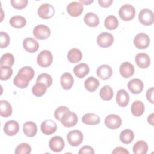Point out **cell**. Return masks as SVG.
<instances>
[{
	"label": "cell",
	"instance_id": "cell-44",
	"mask_svg": "<svg viewBox=\"0 0 154 154\" xmlns=\"http://www.w3.org/2000/svg\"><path fill=\"white\" fill-rule=\"evenodd\" d=\"M13 83L16 87H17L20 88H25L27 87L29 84V82L21 79L17 75H16V76L14 77V78L13 79Z\"/></svg>",
	"mask_w": 154,
	"mask_h": 154
},
{
	"label": "cell",
	"instance_id": "cell-28",
	"mask_svg": "<svg viewBox=\"0 0 154 154\" xmlns=\"http://www.w3.org/2000/svg\"><path fill=\"white\" fill-rule=\"evenodd\" d=\"M144 105L140 100H135L131 105V112L135 117L141 116L144 113Z\"/></svg>",
	"mask_w": 154,
	"mask_h": 154
},
{
	"label": "cell",
	"instance_id": "cell-2",
	"mask_svg": "<svg viewBox=\"0 0 154 154\" xmlns=\"http://www.w3.org/2000/svg\"><path fill=\"white\" fill-rule=\"evenodd\" d=\"M138 20L143 25H152L154 22V14L153 11L149 8L142 9L138 14Z\"/></svg>",
	"mask_w": 154,
	"mask_h": 154
},
{
	"label": "cell",
	"instance_id": "cell-50",
	"mask_svg": "<svg viewBox=\"0 0 154 154\" xmlns=\"http://www.w3.org/2000/svg\"><path fill=\"white\" fill-rule=\"evenodd\" d=\"M93 2V0H91V1H82V0H80L79 1V2H82V3H84V4H86V5H89L90 3H92Z\"/></svg>",
	"mask_w": 154,
	"mask_h": 154
},
{
	"label": "cell",
	"instance_id": "cell-13",
	"mask_svg": "<svg viewBox=\"0 0 154 154\" xmlns=\"http://www.w3.org/2000/svg\"><path fill=\"white\" fill-rule=\"evenodd\" d=\"M57 129L56 123L50 119L43 121L40 125V130L45 135H49L54 134Z\"/></svg>",
	"mask_w": 154,
	"mask_h": 154
},
{
	"label": "cell",
	"instance_id": "cell-43",
	"mask_svg": "<svg viewBox=\"0 0 154 154\" xmlns=\"http://www.w3.org/2000/svg\"><path fill=\"white\" fill-rule=\"evenodd\" d=\"M68 111H69V109L66 107V106H59L55 110V112H54V117L57 120H59L60 121L61 120V117L63 116V115L67 112Z\"/></svg>",
	"mask_w": 154,
	"mask_h": 154
},
{
	"label": "cell",
	"instance_id": "cell-29",
	"mask_svg": "<svg viewBox=\"0 0 154 154\" xmlns=\"http://www.w3.org/2000/svg\"><path fill=\"white\" fill-rule=\"evenodd\" d=\"M82 54L81 51L76 48H73L69 50L67 53V59L72 63H76L81 60Z\"/></svg>",
	"mask_w": 154,
	"mask_h": 154
},
{
	"label": "cell",
	"instance_id": "cell-15",
	"mask_svg": "<svg viewBox=\"0 0 154 154\" xmlns=\"http://www.w3.org/2000/svg\"><path fill=\"white\" fill-rule=\"evenodd\" d=\"M19 131V125L17 122L11 120L7 122L4 126V132L8 136H14Z\"/></svg>",
	"mask_w": 154,
	"mask_h": 154
},
{
	"label": "cell",
	"instance_id": "cell-35",
	"mask_svg": "<svg viewBox=\"0 0 154 154\" xmlns=\"http://www.w3.org/2000/svg\"><path fill=\"white\" fill-rule=\"evenodd\" d=\"M105 27L108 30H114L116 29L119 25L117 18L114 15H109L105 19Z\"/></svg>",
	"mask_w": 154,
	"mask_h": 154
},
{
	"label": "cell",
	"instance_id": "cell-33",
	"mask_svg": "<svg viewBox=\"0 0 154 154\" xmlns=\"http://www.w3.org/2000/svg\"><path fill=\"white\" fill-rule=\"evenodd\" d=\"M132 150L135 154H146L148 150V145L146 141L140 140L135 143Z\"/></svg>",
	"mask_w": 154,
	"mask_h": 154
},
{
	"label": "cell",
	"instance_id": "cell-26",
	"mask_svg": "<svg viewBox=\"0 0 154 154\" xmlns=\"http://www.w3.org/2000/svg\"><path fill=\"white\" fill-rule=\"evenodd\" d=\"M84 21L90 27H96L99 23V17L97 14L92 12H88L85 14Z\"/></svg>",
	"mask_w": 154,
	"mask_h": 154
},
{
	"label": "cell",
	"instance_id": "cell-49",
	"mask_svg": "<svg viewBox=\"0 0 154 154\" xmlns=\"http://www.w3.org/2000/svg\"><path fill=\"white\" fill-rule=\"evenodd\" d=\"M153 116L154 114L152 113L147 117V122L152 126H153Z\"/></svg>",
	"mask_w": 154,
	"mask_h": 154
},
{
	"label": "cell",
	"instance_id": "cell-17",
	"mask_svg": "<svg viewBox=\"0 0 154 154\" xmlns=\"http://www.w3.org/2000/svg\"><path fill=\"white\" fill-rule=\"evenodd\" d=\"M119 72L122 77L125 78H129L134 75L135 69L131 63L126 61L123 62L120 66Z\"/></svg>",
	"mask_w": 154,
	"mask_h": 154
},
{
	"label": "cell",
	"instance_id": "cell-22",
	"mask_svg": "<svg viewBox=\"0 0 154 154\" xmlns=\"http://www.w3.org/2000/svg\"><path fill=\"white\" fill-rule=\"evenodd\" d=\"M23 131L26 136L33 137L36 135L37 132V125L33 122H26L23 125Z\"/></svg>",
	"mask_w": 154,
	"mask_h": 154
},
{
	"label": "cell",
	"instance_id": "cell-7",
	"mask_svg": "<svg viewBox=\"0 0 154 154\" xmlns=\"http://www.w3.org/2000/svg\"><path fill=\"white\" fill-rule=\"evenodd\" d=\"M60 122L65 127H73L78 123V117L75 112H71L69 110L63 115Z\"/></svg>",
	"mask_w": 154,
	"mask_h": 154
},
{
	"label": "cell",
	"instance_id": "cell-11",
	"mask_svg": "<svg viewBox=\"0 0 154 154\" xmlns=\"http://www.w3.org/2000/svg\"><path fill=\"white\" fill-rule=\"evenodd\" d=\"M65 146L64 141L60 136H54L51 138L49 142L50 149L54 152H60Z\"/></svg>",
	"mask_w": 154,
	"mask_h": 154
},
{
	"label": "cell",
	"instance_id": "cell-36",
	"mask_svg": "<svg viewBox=\"0 0 154 154\" xmlns=\"http://www.w3.org/2000/svg\"><path fill=\"white\" fill-rule=\"evenodd\" d=\"M46 85L41 82H36L32 87V93L36 97H42L45 94L47 89Z\"/></svg>",
	"mask_w": 154,
	"mask_h": 154
},
{
	"label": "cell",
	"instance_id": "cell-34",
	"mask_svg": "<svg viewBox=\"0 0 154 154\" xmlns=\"http://www.w3.org/2000/svg\"><path fill=\"white\" fill-rule=\"evenodd\" d=\"M119 137L122 143L128 144L133 141L134 138V134L132 130L126 129L121 132Z\"/></svg>",
	"mask_w": 154,
	"mask_h": 154
},
{
	"label": "cell",
	"instance_id": "cell-19",
	"mask_svg": "<svg viewBox=\"0 0 154 154\" xmlns=\"http://www.w3.org/2000/svg\"><path fill=\"white\" fill-rule=\"evenodd\" d=\"M23 47L26 51L33 53L39 48V44L36 40L32 37H26L23 41Z\"/></svg>",
	"mask_w": 154,
	"mask_h": 154
},
{
	"label": "cell",
	"instance_id": "cell-47",
	"mask_svg": "<svg viewBox=\"0 0 154 154\" xmlns=\"http://www.w3.org/2000/svg\"><path fill=\"white\" fill-rule=\"evenodd\" d=\"M112 2H113L112 0H99L98 1V3L100 5V6L104 8L109 7Z\"/></svg>",
	"mask_w": 154,
	"mask_h": 154
},
{
	"label": "cell",
	"instance_id": "cell-45",
	"mask_svg": "<svg viewBox=\"0 0 154 154\" xmlns=\"http://www.w3.org/2000/svg\"><path fill=\"white\" fill-rule=\"evenodd\" d=\"M79 154H81V153H92L94 154V149H93V147H91L90 146H84L83 147H82L79 152H78Z\"/></svg>",
	"mask_w": 154,
	"mask_h": 154
},
{
	"label": "cell",
	"instance_id": "cell-3",
	"mask_svg": "<svg viewBox=\"0 0 154 154\" xmlns=\"http://www.w3.org/2000/svg\"><path fill=\"white\" fill-rule=\"evenodd\" d=\"M37 64L42 67H49L53 61V56L52 53L48 50L41 51L37 56Z\"/></svg>",
	"mask_w": 154,
	"mask_h": 154
},
{
	"label": "cell",
	"instance_id": "cell-37",
	"mask_svg": "<svg viewBox=\"0 0 154 154\" xmlns=\"http://www.w3.org/2000/svg\"><path fill=\"white\" fill-rule=\"evenodd\" d=\"M14 63V57L10 53L4 54L1 58L0 65L11 67Z\"/></svg>",
	"mask_w": 154,
	"mask_h": 154
},
{
	"label": "cell",
	"instance_id": "cell-21",
	"mask_svg": "<svg viewBox=\"0 0 154 154\" xmlns=\"http://www.w3.org/2000/svg\"><path fill=\"white\" fill-rule=\"evenodd\" d=\"M129 102V96L124 89L119 90L116 94V102L121 107L126 106Z\"/></svg>",
	"mask_w": 154,
	"mask_h": 154
},
{
	"label": "cell",
	"instance_id": "cell-27",
	"mask_svg": "<svg viewBox=\"0 0 154 154\" xmlns=\"http://www.w3.org/2000/svg\"><path fill=\"white\" fill-rule=\"evenodd\" d=\"M99 86V80L94 76H90L84 81V87L89 92H94Z\"/></svg>",
	"mask_w": 154,
	"mask_h": 154
},
{
	"label": "cell",
	"instance_id": "cell-41",
	"mask_svg": "<svg viewBox=\"0 0 154 154\" xmlns=\"http://www.w3.org/2000/svg\"><path fill=\"white\" fill-rule=\"evenodd\" d=\"M0 47L1 48H5L7 47L10 42V38L8 34L4 31L0 32Z\"/></svg>",
	"mask_w": 154,
	"mask_h": 154
},
{
	"label": "cell",
	"instance_id": "cell-48",
	"mask_svg": "<svg viewBox=\"0 0 154 154\" xmlns=\"http://www.w3.org/2000/svg\"><path fill=\"white\" fill-rule=\"evenodd\" d=\"M112 153H129V152L126 150V149L123 148L122 147H117L114 149L112 152Z\"/></svg>",
	"mask_w": 154,
	"mask_h": 154
},
{
	"label": "cell",
	"instance_id": "cell-30",
	"mask_svg": "<svg viewBox=\"0 0 154 154\" xmlns=\"http://www.w3.org/2000/svg\"><path fill=\"white\" fill-rule=\"evenodd\" d=\"M9 23L11 26L15 28H22L26 25V20L24 17L16 15L11 17Z\"/></svg>",
	"mask_w": 154,
	"mask_h": 154
},
{
	"label": "cell",
	"instance_id": "cell-8",
	"mask_svg": "<svg viewBox=\"0 0 154 154\" xmlns=\"http://www.w3.org/2000/svg\"><path fill=\"white\" fill-rule=\"evenodd\" d=\"M34 37L38 40H46L51 35L49 28L45 25H38L33 29Z\"/></svg>",
	"mask_w": 154,
	"mask_h": 154
},
{
	"label": "cell",
	"instance_id": "cell-1",
	"mask_svg": "<svg viewBox=\"0 0 154 154\" xmlns=\"http://www.w3.org/2000/svg\"><path fill=\"white\" fill-rule=\"evenodd\" d=\"M119 15L122 20H131L135 16V9L131 4H124L119 9Z\"/></svg>",
	"mask_w": 154,
	"mask_h": 154
},
{
	"label": "cell",
	"instance_id": "cell-40",
	"mask_svg": "<svg viewBox=\"0 0 154 154\" xmlns=\"http://www.w3.org/2000/svg\"><path fill=\"white\" fill-rule=\"evenodd\" d=\"M31 152V146L25 143L19 144L15 149L16 154H29Z\"/></svg>",
	"mask_w": 154,
	"mask_h": 154
},
{
	"label": "cell",
	"instance_id": "cell-25",
	"mask_svg": "<svg viewBox=\"0 0 154 154\" xmlns=\"http://www.w3.org/2000/svg\"><path fill=\"white\" fill-rule=\"evenodd\" d=\"M82 122L83 123L88 125H96L100 123V119L96 114L87 113L82 116Z\"/></svg>",
	"mask_w": 154,
	"mask_h": 154
},
{
	"label": "cell",
	"instance_id": "cell-14",
	"mask_svg": "<svg viewBox=\"0 0 154 154\" xmlns=\"http://www.w3.org/2000/svg\"><path fill=\"white\" fill-rule=\"evenodd\" d=\"M128 90L133 94H139L141 93L144 88L143 81L138 78H134L130 80L128 83Z\"/></svg>",
	"mask_w": 154,
	"mask_h": 154
},
{
	"label": "cell",
	"instance_id": "cell-20",
	"mask_svg": "<svg viewBox=\"0 0 154 154\" xmlns=\"http://www.w3.org/2000/svg\"><path fill=\"white\" fill-rule=\"evenodd\" d=\"M34 70L29 66H25L22 67L18 72L17 75L24 81L29 82L34 76Z\"/></svg>",
	"mask_w": 154,
	"mask_h": 154
},
{
	"label": "cell",
	"instance_id": "cell-46",
	"mask_svg": "<svg viewBox=\"0 0 154 154\" xmlns=\"http://www.w3.org/2000/svg\"><path fill=\"white\" fill-rule=\"evenodd\" d=\"M153 92L154 88L153 87H151L149 88L146 91V98L149 102L151 103H153Z\"/></svg>",
	"mask_w": 154,
	"mask_h": 154
},
{
	"label": "cell",
	"instance_id": "cell-4",
	"mask_svg": "<svg viewBox=\"0 0 154 154\" xmlns=\"http://www.w3.org/2000/svg\"><path fill=\"white\" fill-rule=\"evenodd\" d=\"M135 46L139 49H146L150 45V40L149 36L143 32L137 34L134 38Z\"/></svg>",
	"mask_w": 154,
	"mask_h": 154
},
{
	"label": "cell",
	"instance_id": "cell-12",
	"mask_svg": "<svg viewBox=\"0 0 154 154\" xmlns=\"http://www.w3.org/2000/svg\"><path fill=\"white\" fill-rule=\"evenodd\" d=\"M84 7L82 4L77 1L70 2L67 6V11L70 16L77 17L83 12Z\"/></svg>",
	"mask_w": 154,
	"mask_h": 154
},
{
	"label": "cell",
	"instance_id": "cell-10",
	"mask_svg": "<svg viewBox=\"0 0 154 154\" xmlns=\"http://www.w3.org/2000/svg\"><path fill=\"white\" fill-rule=\"evenodd\" d=\"M104 123L107 128L111 129H118L122 125V119L117 114H111L108 115L104 120Z\"/></svg>",
	"mask_w": 154,
	"mask_h": 154
},
{
	"label": "cell",
	"instance_id": "cell-6",
	"mask_svg": "<svg viewBox=\"0 0 154 154\" xmlns=\"http://www.w3.org/2000/svg\"><path fill=\"white\" fill-rule=\"evenodd\" d=\"M37 13L41 18L43 19H49L54 15L55 8L51 4L45 3L38 7Z\"/></svg>",
	"mask_w": 154,
	"mask_h": 154
},
{
	"label": "cell",
	"instance_id": "cell-18",
	"mask_svg": "<svg viewBox=\"0 0 154 154\" xmlns=\"http://www.w3.org/2000/svg\"><path fill=\"white\" fill-rule=\"evenodd\" d=\"M96 74L99 78L103 80H107L112 76V69L109 65L102 64L98 67Z\"/></svg>",
	"mask_w": 154,
	"mask_h": 154
},
{
	"label": "cell",
	"instance_id": "cell-24",
	"mask_svg": "<svg viewBox=\"0 0 154 154\" xmlns=\"http://www.w3.org/2000/svg\"><path fill=\"white\" fill-rule=\"evenodd\" d=\"M60 83L63 89L70 90L74 83V79L72 75L67 72L63 73L60 78Z\"/></svg>",
	"mask_w": 154,
	"mask_h": 154
},
{
	"label": "cell",
	"instance_id": "cell-42",
	"mask_svg": "<svg viewBox=\"0 0 154 154\" xmlns=\"http://www.w3.org/2000/svg\"><path fill=\"white\" fill-rule=\"evenodd\" d=\"M11 4L16 9H22L26 7L28 4L27 0H11Z\"/></svg>",
	"mask_w": 154,
	"mask_h": 154
},
{
	"label": "cell",
	"instance_id": "cell-31",
	"mask_svg": "<svg viewBox=\"0 0 154 154\" xmlns=\"http://www.w3.org/2000/svg\"><path fill=\"white\" fill-rule=\"evenodd\" d=\"M113 90L112 88L108 85L103 86L99 91V95L100 98L103 100H110L113 97Z\"/></svg>",
	"mask_w": 154,
	"mask_h": 154
},
{
	"label": "cell",
	"instance_id": "cell-32",
	"mask_svg": "<svg viewBox=\"0 0 154 154\" xmlns=\"http://www.w3.org/2000/svg\"><path fill=\"white\" fill-rule=\"evenodd\" d=\"M13 112L12 107L10 103L5 100H1L0 105V114L3 117H10Z\"/></svg>",
	"mask_w": 154,
	"mask_h": 154
},
{
	"label": "cell",
	"instance_id": "cell-38",
	"mask_svg": "<svg viewBox=\"0 0 154 154\" xmlns=\"http://www.w3.org/2000/svg\"><path fill=\"white\" fill-rule=\"evenodd\" d=\"M13 74V70L11 67L1 66L0 67V79L2 81H6L10 78Z\"/></svg>",
	"mask_w": 154,
	"mask_h": 154
},
{
	"label": "cell",
	"instance_id": "cell-9",
	"mask_svg": "<svg viewBox=\"0 0 154 154\" xmlns=\"http://www.w3.org/2000/svg\"><path fill=\"white\" fill-rule=\"evenodd\" d=\"M113 42L114 37L109 32H102L97 37V43L101 48H108L112 45Z\"/></svg>",
	"mask_w": 154,
	"mask_h": 154
},
{
	"label": "cell",
	"instance_id": "cell-16",
	"mask_svg": "<svg viewBox=\"0 0 154 154\" xmlns=\"http://www.w3.org/2000/svg\"><path fill=\"white\" fill-rule=\"evenodd\" d=\"M137 65L141 69H146L150 65V58L148 54L140 52L136 55L135 58Z\"/></svg>",
	"mask_w": 154,
	"mask_h": 154
},
{
	"label": "cell",
	"instance_id": "cell-39",
	"mask_svg": "<svg viewBox=\"0 0 154 154\" xmlns=\"http://www.w3.org/2000/svg\"><path fill=\"white\" fill-rule=\"evenodd\" d=\"M36 82L43 83L48 88H49L52 84V78L50 75L43 73L38 76L36 79Z\"/></svg>",
	"mask_w": 154,
	"mask_h": 154
},
{
	"label": "cell",
	"instance_id": "cell-23",
	"mask_svg": "<svg viewBox=\"0 0 154 154\" xmlns=\"http://www.w3.org/2000/svg\"><path fill=\"white\" fill-rule=\"evenodd\" d=\"M90 68L85 63H80L75 66L73 68V73L78 78H82L88 74Z\"/></svg>",
	"mask_w": 154,
	"mask_h": 154
},
{
	"label": "cell",
	"instance_id": "cell-5",
	"mask_svg": "<svg viewBox=\"0 0 154 154\" xmlns=\"http://www.w3.org/2000/svg\"><path fill=\"white\" fill-rule=\"evenodd\" d=\"M67 140L70 146L76 147L82 143L83 141V134L80 131L74 129L67 134Z\"/></svg>",
	"mask_w": 154,
	"mask_h": 154
}]
</instances>
